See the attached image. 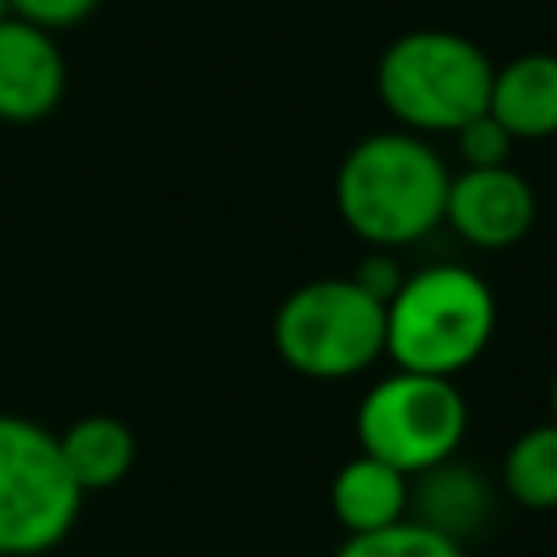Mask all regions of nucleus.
Masks as SVG:
<instances>
[{
    "label": "nucleus",
    "instance_id": "obj_8",
    "mask_svg": "<svg viewBox=\"0 0 557 557\" xmlns=\"http://www.w3.org/2000/svg\"><path fill=\"white\" fill-rule=\"evenodd\" d=\"M65 96V57L57 35L4 13L0 17V122H44Z\"/></svg>",
    "mask_w": 557,
    "mask_h": 557
},
{
    "label": "nucleus",
    "instance_id": "obj_2",
    "mask_svg": "<svg viewBox=\"0 0 557 557\" xmlns=\"http://www.w3.org/2000/svg\"><path fill=\"white\" fill-rule=\"evenodd\" d=\"M496 335V296L492 287L457 261L422 265L405 274L400 292L387 300L383 357L396 370L457 379L470 370Z\"/></svg>",
    "mask_w": 557,
    "mask_h": 557
},
{
    "label": "nucleus",
    "instance_id": "obj_14",
    "mask_svg": "<svg viewBox=\"0 0 557 557\" xmlns=\"http://www.w3.org/2000/svg\"><path fill=\"white\" fill-rule=\"evenodd\" d=\"M335 557H466V548L413 518L370 531V535H344Z\"/></svg>",
    "mask_w": 557,
    "mask_h": 557
},
{
    "label": "nucleus",
    "instance_id": "obj_13",
    "mask_svg": "<svg viewBox=\"0 0 557 557\" xmlns=\"http://www.w3.org/2000/svg\"><path fill=\"white\" fill-rule=\"evenodd\" d=\"M500 483L531 513L557 509V422H535L505 448Z\"/></svg>",
    "mask_w": 557,
    "mask_h": 557
},
{
    "label": "nucleus",
    "instance_id": "obj_16",
    "mask_svg": "<svg viewBox=\"0 0 557 557\" xmlns=\"http://www.w3.org/2000/svg\"><path fill=\"white\" fill-rule=\"evenodd\" d=\"M100 4H104V0H4V9H9L13 17H22V22H30V26L48 30V35L87 22Z\"/></svg>",
    "mask_w": 557,
    "mask_h": 557
},
{
    "label": "nucleus",
    "instance_id": "obj_6",
    "mask_svg": "<svg viewBox=\"0 0 557 557\" xmlns=\"http://www.w3.org/2000/svg\"><path fill=\"white\" fill-rule=\"evenodd\" d=\"M470 426L466 396L453 379L396 370L379 379L357 405V444L366 457L400 470L405 479L457 457Z\"/></svg>",
    "mask_w": 557,
    "mask_h": 557
},
{
    "label": "nucleus",
    "instance_id": "obj_4",
    "mask_svg": "<svg viewBox=\"0 0 557 557\" xmlns=\"http://www.w3.org/2000/svg\"><path fill=\"white\" fill-rule=\"evenodd\" d=\"M383 326L387 305L366 296L348 274L309 278L274 309V352L305 379L339 383L383 357Z\"/></svg>",
    "mask_w": 557,
    "mask_h": 557
},
{
    "label": "nucleus",
    "instance_id": "obj_15",
    "mask_svg": "<svg viewBox=\"0 0 557 557\" xmlns=\"http://www.w3.org/2000/svg\"><path fill=\"white\" fill-rule=\"evenodd\" d=\"M453 144H457V157L466 161V170H496V165H509V152H513L509 131H505L492 113L470 117V122L453 135Z\"/></svg>",
    "mask_w": 557,
    "mask_h": 557
},
{
    "label": "nucleus",
    "instance_id": "obj_11",
    "mask_svg": "<svg viewBox=\"0 0 557 557\" xmlns=\"http://www.w3.org/2000/svg\"><path fill=\"white\" fill-rule=\"evenodd\" d=\"M331 513L344 535H370L409 518V479L366 453L348 457L331 479Z\"/></svg>",
    "mask_w": 557,
    "mask_h": 557
},
{
    "label": "nucleus",
    "instance_id": "obj_17",
    "mask_svg": "<svg viewBox=\"0 0 557 557\" xmlns=\"http://www.w3.org/2000/svg\"><path fill=\"white\" fill-rule=\"evenodd\" d=\"M348 278H352L366 296H374L379 305H387V300L400 292V283H405V265H400L396 252H387V248H370V252L352 265Z\"/></svg>",
    "mask_w": 557,
    "mask_h": 557
},
{
    "label": "nucleus",
    "instance_id": "obj_19",
    "mask_svg": "<svg viewBox=\"0 0 557 557\" xmlns=\"http://www.w3.org/2000/svg\"><path fill=\"white\" fill-rule=\"evenodd\" d=\"M4 13H9V9H4V0H0V17H4Z\"/></svg>",
    "mask_w": 557,
    "mask_h": 557
},
{
    "label": "nucleus",
    "instance_id": "obj_3",
    "mask_svg": "<svg viewBox=\"0 0 557 557\" xmlns=\"http://www.w3.org/2000/svg\"><path fill=\"white\" fill-rule=\"evenodd\" d=\"M496 65L487 52L440 26L405 30L396 35L379 65H374V91L396 131L405 135H457L470 117L487 113Z\"/></svg>",
    "mask_w": 557,
    "mask_h": 557
},
{
    "label": "nucleus",
    "instance_id": "obj_12",
    "mask_svg": "<svg viewBox=\"0 0 557 557\" xmlns=\"http://www.w3.org/2000/svg\"><path fill=\"white\" fill-rule=\"evenodd\" d=\"M57 444H61V461L83 496L117 487L135 466V435L122 418H109V413H87V418L70 422L57 435Z\"/></svg>",
    "mask_w": 557,
    "mask_h": 557
},
{
    "label": "nucleus",
    "instance_id": "obj_18",
    "mask_svg": "<svg viewBox=\"0 0 557 557\" xmlns=\"http://www.w3.org/2000/svg\"><path fill=\"white\" fill-rule=\"evenodd\" d=\"M548 409H553L548 422H557V374H553V383H548Z\"/></svg>",
    "mask_w": 557,
    "mask_h": 557
},
{
    "label": "nucleus",
    "instance_id": "obj_1",
    "mask_svg": "<svg viewBox=\"0 0 557 557\" xmlns=\"http://www.w3.org/2000/svg\"><path fill=\"white\" fill-rule=\"evenodd\" d=\"M448 178L453 170L431 139L374 131L344 152L335 170V209L361 244L400 252L444 222Z\"/></svg>",
    "mask_w": 557,
    "mask_h": 557
},
{
    "label": "nucleus",
    "instance_id": "obj_7",
    "mask_svg": "<svg viewBox=\"0 0 557 557\" xmlns=\"http://www.w3.org/2000/svg\"><path fill=\"white\" fill-rule=\"evenodd\" d=\"M444 222L483 252L513 248L535 226V191L513 165L496 170H461L448 178Z\"/></svg>",
    "mask_w": 557,
    "mask_h": 557
},
{
    "label": "nucleus",
    "instance_id": "obj_9",
    "mask_svg": "<svg viewBox=\"0 0 557 557\" xmlns=\"http://www.w3.org/2000/svg\"><path fill=\"white\" fill-rule=\"evenodd\" d=\"M492 505H496L492 483L474 466H461V461H444L409 479V518L457 540L461 548L487 527Z\"/></svg>",
    "mask_w": 557,
    "mask_h": 557
},
{
    "label": "nucleus",
    "instance_id": "obj_5",
    "mask_svg": "<svg viewBox=\"0 0 557 557\" xmlns=\"http://www.w3.org/2000/svg\"><path fill=\"white\" fill-rule=\"evenodd\" d=\"M83 492L61 444L35 418L0 413V557L52 553L78 522Z\"/></svg>",
    "mask_w": 557,
    "mask_h": 557
},
{
    "label": "nucleus",
    "instance_id": "obj_10",
    "mask_svg": "<svg viewBox=\"0 0 557 557\" xmlns=\"http://www.w3.org/2000/svg\"><path fill=\"white\" fill-rule=\"evenodd\" d=\"M487 113L509 131V139H553L557 135V52H522L496 65Z\"/></svg>",
    "mask_w": 557,
    "mask_h": 557
}]
</instances>
